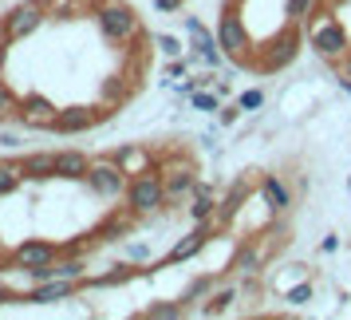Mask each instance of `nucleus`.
Masks as SVG:
<instances>
[{
	"instance_id": "obj_1",
	"label": "nucleus",
	"mask_w": 351,
	"mask_h": 320,
	"mask_svg": "<svg viewBox=\"0 0 351 320\" xmlns=\"http://www.w3.org/2000/svg\"><path fill=\"white\" fill-rule=\"evenodd\" d=\"M217 48L225 52V60H233L237 67H249V71H256V44L253 36H249V28H245V16H241V8L233 4V0H225L221 12H217Z\"/></svg>"
},
{
	"instance_id": "obj_2",
	"label": "nucleus",
	"mask_w": 351,
	"mask_h": 320,
	"mask_svg": "<svg viewBox=\"0 0 351 320\" xmlns=\"http://www.w3.org/2000/svg\"><path fill=\"white\" fill-rule=\"evenodd\" d=\"M91 16H95L99 32L114 40V44H127V40H143V24L134 16V8L123 4V0H103V4H91Z\"/></svg>"
},
{
	"instance_id": "obj_3",
	"label": "nucleus",
	"mask_w": 351,
	"mask_h": 320,
	"mask_svg": "<svg viewBox=\"0 0 351 320\" xmlns=\"http://www.w3.org/2000/svg\"><path fill=\"white\" fill-rule=\"evenodd\" d=\"M166 206V182H162V170H146V174H134L127 182V209L138 214V218H150Z\"/></svg>"
},
{
	"instance_id": "obj_4",
	"label": "nucleus",
	"mask_w": 351,
	"mask_h": 320,
	"mask_svg": "<svg viewBox=\"0 0 351 320\" xmlns=\"http://www.w3.org/2000/svg\"><path fill=\"white\" fill-rule=\"evenodd\" d=\"M87 186H91V194L95 198H127V170L119 166V162L111 159V155H103V159H91V170H87V178H83Z\"/></svg>"
},
{
	"instance_id": "obj_5",
	"label": "nucleus",
	"mask_w": 351,
	"mask_h": 320,
	"mask_svg": "<svg viewBox=\"0 0 351 320\" xmlns=\"http://www.w3.org/2000/svg\"><path fill=\"white\" fill-rule=\"evenodd\" d=\"M44 20H48V4H44V0H24V4H16V8L4 16V36L16 44L24 36H32Z\"/></svg>"
},
{
	"instance_id": "obj_6",
	"label": "nucleus",
	"mask_w": 351,
	"mask_h": 320,
	"mask_svg": "<svg viewBox=\"0 0 351 320\" xmlns=\"http://www.w3.org/2000/svg\"><path fill=\"white\" fill-rule=\"evenodd\" d=\"M256 194H261V202H265V209H269L272 218H285L288 209H292V202H296V194H292L285 174H261Z\"/></svg>"
},
{
	"instance_id": "obj_7",
	"label": "nucleus",
	"mask_w": 351,
	"mask_h": 320,
	"mask_svg": "<svg viewBox=\"0 0 351 320\" xmlns=\"http://www.w3.org/2000/svg\"><path fill=\"white\" fill-rule=\"evenodd\" d=\"M56 115H60V107L51 103L48 95H40V91H28V95L20 99V123L24 127H40V130H56Z\"/></svg>"
},
{
	"instance_id": "obj_8",
	"label": "nucleus",
	"mask_w": 351,
	"mask_h": 320,
	"mask_svg": "<svg viewBox=\"0 0 351 320\" xmlns=\"http://www.w3.org/2000/svg\"><path fill=\"white\" fill-rule=\"evenodd\" d=\"M60 253H64V249L51 245V241H24V245L12 249V265H16L20 273H32V269H40V265H51Z\"/></svg>"
},
{
	"instance_id": "obj_9",
	"label": "nucleus",
	"mask_w": 351,
	"mask_h": 320,
	"mask_svg": "<svg viewBox=\"0 0 351 320\" xmlns=\"http://www.w3.org/2000/svg\"><path fill=\"white\" fill-rule=\"evenodd\" d=\"M123 170H127V178H134V174H146V170H158V159H154V150L146 143H127V146H119L111 155Z\"/></svg>"
},
{
	"instance_id": "obj_10",
	"label": "nucleus",
	"mask_w": 351,
	"mask_h": 320,
	"mask_svg": "<svg viewBox=\"0 0 351 320\" xmlns=\"http://www.w3.org/2000/svg\"><path fill=\"white\" fill-rule=\"evenodd\" d=\"M111 111H95V107H64V111L56 115V130L60 135H83V130H91L95 123H103Z\"/></svg>"
},
{
	"instance_id": "obj_11",
	"label": "nucleus",
	"mask_w": 351,
	"mask_h": 320,
	"mask_svg": "<svg viewBox=\"0 0 351 320\" xmlns=\"http://www.w3.org/2000/svg\"><path fill=\"white\" fill-rule=\"evenodd\" d=\"M217 233V225L213 222H197L193 225V233H186V238L178 241L174 249L166 253V265H178V261H190V257H197L202 249H206V241Z\"/></svg>"
},
{
	"instance_id": "obj_12",
	"label": "nucleus",
	"mask_w": 351,
	"mask_h": 320,
	"mask_svg": "<svg viewBox=\"0 0 351 320\" xmlns=\"http://www.w3.org/2000/svg\"><path fill=\"white\" fill-rule=\"evenodd\" d=\"M186 32H190V40H193V52H197L209 67H221L225 52H217V32H209L197 16H186Z\"/></svg>"
},
{
	"instance_id": "obj_13",
	"label": "nucleus",
	"mask_w": 351,
	"mask_h": 320,
	"mask_svg": "<svg viewBox=\"0 0 351 320\" xmlns=\"http://www.w3.org/2000/svg\"><path fill=\"white\" fill-rule=\"evenodd\" d=\"M80 288H83V281H60V277H56V281H40V285H36L32 293H28V301H32V304L71 301V297H75Z\"/></svg>"
},
{
	"instance_id": "obj_14",
	"label": "nucleus",
	"mask_w": 351,
	"mask_h": 320,
	"mask_svg": "<svg viewBox=\"0 0 351 320\" xmlns=\"http://www.w3.org/2000/svg\"><path fill=\"white\" fill-rule=\"evenodd\" d=\"M91 170V159L83 155V150H60L56 155V178H64V182H83Z\"/></svg>"
},
{
	"instance_id": "obj_15",
	"label": "nucleus",
	"mask_w": 351,
	"mask_h": 320,
	"mask_svg": "<svg viewBox=\"0 0 351 320\" xmlns=\"http://www.w3.org/2000/svg\"><path fill=\"white\" fill-rule=\"evenodd\" d=\"M217 194H213V186H206V182H197L193 186V194H190V218L193 222H209L213 214H217Z\"/></svg>"
},
{
	"instance_id": "obj_16",
	"label": "nucleus",
	"mask_w": 351,
	"mask_h": 320,
	"mask_svg": "<svg viewBox=\"0 0 351 320\" xmlns=\"http://www.w3.org/2000/svg\"><path fill=\"white\" fill-rule=\"evenodd\" d=\"M24 178L28 182H44V178H56V155H24Z\"/></svg>"
},
{
	"instance_id": "obj_17",
	"label": "nucleus",
	"mask_w": 351,
	"mask_h": 320,
	"mask_svg": "<svg viewBox=\"0 0 351 320\" xmlns=\"http://www.w3.org/2000/svg\"><path fill=\"white\" fill-rule=\"evenodd\" d=\"M20 182H24V162L4 159V162H0V198H8Z\"/></svg>"
},
{
	"instance_id": "obj_18",
	"label": "nucleus",
	"mask_w": 351,
	"mask_h": 320,
	"mask_svg": "<svg viewBox=\"0 0 351 320\" xmlns=\"http://www.w3.org/2000/svg\"><path fill=\"white\" fill-rule=\"evenodd\" d=\"M186 308H190L186 301H158V304H146L143 317H162V320H170V317H186Z\"/></svg>"
},
{
	"instance_id": "obj_19",
	"label": "nucleus",
	"mask_w": 351,
	"mask_h": 320,
	"mask_svg": "<svg viewBox=\"0 0 351 320\" xmlns=\"http://www.w3.org/2000/svg\"><path fill=\"white\" fill-rule=\"evenodd\" d=\"M233 297H237V288H233V285L217 288V293L209 297V304L202 308V312H206V317H217V312H225V308H229V301H233Z\"/></svg>"
},
{
	"instance_id": "obj_20",
	"label": "nucleus",
	"mask_w": 351,
	"mask_h": 320,
	"mask_svg": "<svg viewBox=\"0 0 351 320\" xmlns=\"http://www.w3.org/2000/svg\"><path fill=\"white\" fill-rule=\"evenodd\" d=\"M12 115H20V99L12 95V87L0 80V119H12Z\"/></svg>"
},
{
	"instance_id": "obj_21",
	"label": "nucleus",
	"mask_w": 351,
	"mask_h": 320,
	"mask_svg": "<svg viewBox=\"0 0 351 320\" xmlns=\"http://www.w3.org/2000/svg\"><path fill=\"white\" fill-rule=\"evenodd\" d=\"M154 44H158V52H162V56H170V60H178V56H182V40H178V36H170V32L154 36Z\"/></svg>"
},
{
	"instance_id": "obj_22",
	"label": "nucleus",
	"mask_w": 351,
	"mask_h": 320,
	"mask_svg": "<svg viewBox=\"0 0 351 320\" xmlns=\"http://www.w3.org/2000/svg\"><path fill=\"white\" fill-rule=\"evenodd\" d=\"M217 99H221V95H209V91H190V103L197 107V111H209V115H213L217 107H221Z\"/></svg>"
},
{
	"instance_id": "obj_23",
	"label": "nucleus",
	"mask_w": 351,
	"mask_h": 320,
	"mask_svg": "<svg viewBox=\"0 0 351 320\" xmlns=\"http://www.w3.org/2000/svg\"><path fill=\"white\" fill-rule=\"evenodd\" d=\"M237 103H241V111H261L265 107V91H245Z\"/></svg>"
},
{
	"instance_id": "obj_24",
	"label": "nucleus",
	"mask_w": 351,
	"mask_h": 320,
	"mask_svg": "<svg viewBox=\"0 0 351 320\" xmlns=\"http://www.w3.org/2000/svg\"><path fill=\"white\" fill-rule=\"evenodd\" d=\"M217 119H221L225 127H233L241 119V103H233V107H217Z\"/></svg>"
},
{
	"instance_id": "obj_25",
	"label": "nucleus",
	"mask_w": 351,
	"mask_h": 320,
	"mask_svg": "<svg viewBox=\"0 0 351 320\" xmlns=\"http://www.w3.org/2000/svg\"><path fill=\"white\" fill-rule=\"evenodd\" d=\"M182 4H186V0H154V8H158V12H178Z\"/></svg>"
},
{
	"instance_id": "obj_26",
	"label": "nucleus",
	"mask_w": 351,
	"mask_h": 320,
	"mask_svg": "<svg viewBox=\"0 0 351 320\" xmlns=\"http://www.w3.org/2000/svg\"><path fill=\"white\" fill-rule=\"evenodd\" d=\"M186 71H190L186 60H182V64H170V80H186Z\"/></svg>"
},
{
	"instance_id": "obj_27",
	"label": "nucleus",
	"mask_w": 351,
	"mask_h": 320,
	"mask_svg": "<svg viewBox=\"0 0 351 320\" xmlns=\"http://www.w3.org/2000/svg\"><path fill=\"white\" fill-rule=\"evenodd\" d=\"M130 257H134V261H143V257H150V249H146L143 241H134V245H130Z\"/></svg>"
},
{
	"instance_id": "obj_28",
	"label": "nucleus",
	"mask_w": 351,
	"mask_h": 320,
	"mask_svg": "<svg viewBox=\"0 0 351 320\" xmlns=\"http://www.w3.org/2000/svg\"><path fill=\"white\" fill-rule=\"evenodd\" d=\"M8 44H12V40H8V36H4V28H0V67H4V56H8Z\"/></svg>"
},
{
	"instance_id": "obj_29",
	"label": "nucleus",
	"mask_w": 351,
	"mask_h": 320,
	"mask_svg": "<svg viewBox=\"0 0 351 320\" xmlns=\"http://www.w3.org/2000/svg\"><path fill=\"white\" fill-rule=\"evenodd\" d=\"M335 245H339V241H335V233H328V238H324V245H319V249H324V253H332Z\"/></svg>"
},
{
	"instance_id": "obj_30",
	"label": "nucleus",
	"mask_w": 351,
	"mask_h": 320,
	"mask_svg": "<svg viewBox=\"0 0 351 320\" xmlns=\"http://www.w3.org/2000/svg\"><path fill=\"white\" fill-rule=\"evenodd\" d=\"M4 301H12V293H8V288L0 285V304H4Z\"/></svg>"
},
{
	"instance_id": "obj_31",
	"label": "nucleus",
	"mask_w": 351,
	"mask_h": 320,
	"mask_svg": "<svg viewBox=\"0 0 351 320\" xmlns=\"http://www.w3.org/2000/svg\"><path fill=\"white\" fill-rule=\"evenodd\" d=\"M348 186H351V178H348Z\"/></svg>"
}]
</instances>
